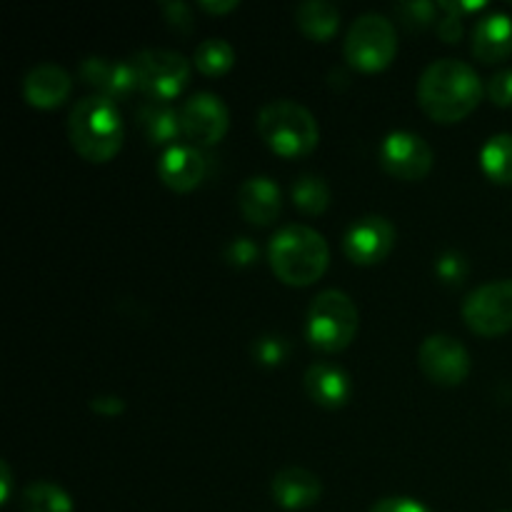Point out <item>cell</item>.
I'll use <instances>...</instances> for the list:
<instances>
[{
	"label": "cell",
	"mask_w": 512,
	"mask_h": 512,
	"mask_svg": "<svg viewBox=\"0 0 512 512\" xmlns=\"http://www.w3.org/2000/svg\"><path fill=\"white\" fill-rule=\"evenodd\" d=\"M483 80L458 58L433 60L418 80V105L435 123H460L483 100Z\"/></svg>",
	"instance_id": "obj_1"
},
{
	"label": "cell",
	"mask_w": 512,
	"mask_h": 512,
	"mask_svg": "<svg viewBox=\"0 0 512 512\" xmlns=\"http://www.w3.org/2000/svg\"><path fill=\"white\" fill-rule=\"evenodd\" d=\"M68 138L80 158L88 163H108L123 148L125 125L115 100L105 95H85L68 113Z\"/></svg>",
	"instance_id": "obj_2"
},
{
	"label": "cell",
	"mask_w": 512,
	"mask_h": 512,
	"mask_svg": "<svg viewBox=\"0 0 512 512\" xmlns=\"http://www.w3.org/2000/svg\"><path fill=\"white\" fill-rule=\"evenodd\" d=\"M268 260L275 278L293 288L318 283L330 265V248L323 233L310 225H283L268 243Z\"/></svg>",
	"instance_id": "obj_3"
},
{
	"label": "cell",
	"mask_w": 512,
	"mask_h": 512,
	"mask_svg": "<svg viewBox=\"0 0 512 512\" xmlns=\"http://www.w3.org/2000/svg\"><path fill=\"white\" fill-rule=\"evenodd\" d=\"M258 133L273 153L283 158H303L318 148L320 128L305 105L290 98L270 100L258 113Z\"/></svg>",
	"instance_id": "obj_4"
},
{
	"label": "cell",
	"mask_w": 512,
	"mask_h": 512,
	"mask_svg": "<svg viewBox=\"0 0 512 512\" xmlns=\"http://www.w3.org/2000/svg\"><path fill=\"white\" fill-rule=\"evenodd\" d=\"M360 313L355 300L343 290H323L305 313V340L320 353H340L355 340Z\"/></svg>",
	"instance_id": "obj_5"
},
{
	"label": "cell",
	"mask_w": 512,
	"mask_h": 512,
	"mask_svg": "<svg viewBox=\"0 0 512 512\" xmlns=\"http://www.w3.org/2000/svg\"><path fill=\"white\" fill-rule=\"evenodd\" d=\"M350 68L363 73L385 70L398 55V30L390 18L380 13H363L353 20L343 43Z\"/></svg>",
	"instance_id": "obj_6"
},
{
	"label": "cell",
	"mask_w": 512,
	"mask_h": 512,
	"mask_svg": "<svg viewBox=\"0 0 512 512\" xmlns=\"http://www.w3.org/2000/svg\"><path fill=\"white\" fill-rule=\"evenodd\" d=\"M128 60L133 65L138 90L148 100L170 103L183 93L190 80V60L175 50H140V53L130 55Z\"/></svg>",
	"instance_id": "obj_7"
},
{
	"label": "cell",
	"mask_w": 512,
	"mask_h": 512,
	"mask_svg": "<svg viewBox=\"0 0 512 512\" xmlns=\"http://www.w3.org/2000/svg\"><path fill=\"white\" fill-rule=\"evenodd\" d=\"M463 320L475 335L498 338L512 330V280H490L465 298Z\"/></svg>",
	"instance_id": "obj_8"
},
{
	"label": "cell",
	"mask_w": 512,
	"mask_h": 512,
	"mask_svg": "<svg viewBox=\"0 0 512 512\" xmlns=\"http://www.w3.org/2000/svg\"><path fill=\"white\" fill-rule=\"evenodd\" d=\"M183 138L195 148H213L225 138L230 128V110L220 95L200 90L190 95L180 108Z\"/></svg>",
	"instance_id": "obj_9"
},
{
	"label": "cell",
	"mask_w": 512,
	"mask_h": 512,
	"mask_svg": "<svg viewBox=\"0 0 512 512\" xmlns=\"http://www.w3.org/2000/svg\"><path fill=\"white\" fill-rule=\"evenodd\" d=\"M420 373L435 385L455 388L470 375V353L458 338L445 333L428 335L418 350Z\"/></svg>",
	"instance_id": "obj_10"
},
{
	"label": "cell",
	"mask_w": 512,
	"mask_h": 512,
	"mask_svg": "<svg viewBox=\"0 0 512 512\" xmlns=\"http://www.w3.org/2000/svg\"><path fill=\"white\" fill-rule=\"evenodd\" d=\"M380 165L398 180H423L433 168V148L423 135L413 130H393L383 138L378 150Z\"/></svg>",
	"instance_id": "obj_11"
},
{
	"label": "cell",
	"mask_w": 512,
	"mask_h": 512,
	"mask_svg": "<svg viewBox=\"0 0 512 512\" xmlns=\"http://www.w3.org/2000/svg\"><path fill=\"white\" fill-rule=\"evenodd\" d=\"M395 238V225L385 215H363L345 230L343 253L355 265H378L395 248Z\"/></svg>",
	"instance_id": "obj_12"
},
{
	"label": "cell",
	"mask_w": 512,
	"mask_h": 512,
	"mask_svg": "<svg viewBox=\"0 0 512 512\" xmlns=\"http://www.w3.org/2000/svg\"><path fill=\"white\" fill-rule=\"evenodd\" d=\"M208 173V158L190 143H175L160 153L158 178L175 193H190L198 188Z\"/></svg>",
	"instance_id": "obj_13"
},
{
	"label": "cell",
	"mask_w": 512,
	"mask_h": 512,
	"mask_svg": "<svg viewBox=\"0 0 512 512\" xmlns=\"http://www.w3.org/2000/svg\"><path fill=\"white\" fill-rule=\"evenodd\" d=\"M78 75L95 95H105L110 100H123L138 90L130 60H113L105 55H88L80 60Z\"/></svg>",
	"instance_id": "obj_14"
},
{
	"label": "cell",
	"mask_w": 512,
	"mask_h": 512,
	"mask_svg": "<svg viewBox=\"0 0 512 512\" xmlns=\"http://www.w3.org/2000/svg\"><path fill=\"white\" fill-rule=\"evenodd\" d=\"M73 93V78L55 63H38L25 73L23 98L33 108L50 110L63 105Z\"/></svg>",
	"instance_id": "obj_15"
},
{
	"label": "cell",
	"mask_w": 512,
	"mask_h": 512,
	"mask_svg": "<svg viewBox=\"0 0 512 512\" xmlns=\"http://www.w3.org/2000/svg\"><path fill=\"white\" fill-rule=\"evenodd\" d=\"M238 208L248 223L273 225L283 213V190L268 175H253L238 190Z\"/></svg>",
	"instance_id": "obj_16"
},
{
	"label": "cell",
	"mask_w": 512,
	"mask_h": 512,
	"mask_svg": "<svg viewBox=\"0 0 512 512\" xmlns=\"http://www.w3.org/2000/svg\"><path fill=\"white\" fill-rule=\"evenodd\" d=\"M303 388L315 405L338 410L348 405L353 395V380L340 365L313 363L303 375Z\"/></svg>",
	"instance_id": "obj_17"
},
{
	"label": "cell",
	"mask_w": 512,
	"mask_h": 512,
	"mask_svg": "<svg viewBox=\"0 0 512 512\" xmlns=\"http://www.w3.org/2000/svg\"><path fill=\"white\" fill-rule=\"evenodd\" d=\"M270 493H273V500L280 508L305 510L313 508V505L323 498V483H320L318 475L310 473L308 468L290 465V468H283L280 473L273 475Z\"/></svg>",
	"instance_id": "obj_18"
},
{
	"label": "cell",
	"mask_w": 512,
	"mask_h": 512,
	"mask_svg": "<svg viewBox=\"0 0 512 512\" xmlns=\"http://www.w3.org/2000/svg\"><path fill=\"white\" fill-rule=\"evenodd\" d=\"M473 55L493 65L512 55V18L508 13L483 15L473 25Z\"/></svg>",
	"instance_id": "obj_19"
},
{
	"label": "cell",
	"mask_w": 512,
	"mask_h": 512,
	"mask_svg": "<svg viewBox=\"0 0 512 512\" xmlns=\"http://www.w3.org/2000/svg\"><path fill=\"white\" fill-rule=\"evenodd\" d=\"M135 123L143 130L150 145H175V140L183 135V125H180V110H175L170 103H158V100H145L138 110H135Z\"/></svg>",
	"instance_id": "obj_20"
},
{
	"label": "cell",
	"mask_w": 512,
	"mask_h": 512,
	"mask_svg": "<svg viewBox=\"0 0 512 512\" xmlns=\"http://www.w3.org/2000/svg\"><path fill=\"white\" fill-rule=\"evenodd\" d=\"M295 23L315 43H328L340 28V8L330 0H305L295 8Z\"/></svg>",
	"instance_id": "obj_21"
},
{
	"label": "cell",
	"mask_w": 512,
	"mask_h": 512,
	"mask_svg": "<svg viewBox=\"0 0 512 512\" xmlns=\"http://www.w3.org/2000/svg\"><path fill=\"white\" fill-rule=\"evenodd\" d=\"M480 168L493 183L512 185V135L498 133L485 140L480 150Z\"/></svg>",
	"instance_id": "obj_22"
},
{
	"label": "cell",
	"mask_w": 512,
	"mask_h": 512,
	"mask_svg": "<svg viewBox=\"0 0 512 512\" xmlns=\"http://www.w3.org/2000/svg\"><path fill=\"white\" fill-rule=\"evenodd\" d=\"M73 500L60 485L35 480L20 493V512H73Z\"/></svg>",
	"instance_id": "obj_23"
},
{
	"label": "cell",
	"mask_w": 512,
	"mask_h": 512,
	"mask_svg": "<svg viewBox=\"0 0 512 512\" xmlns=\"http://www.w3.org/2000/svg\"><path fill=\"white\" fill-rule=\"evenodd\" d=\"M290 193H293L295 208L303 210L305 215H320L330 205L328 183H325V178H320L315 173H303L300 178H295Z\"/></svg>",
	"instance_id": "obj_24"
},
{
	"label": "cell",
	"mask_w": 512,
	"mask_h": 512,
	"mask_svg": "<svg viewBox=\"0 0 512 512\" xmlns=\"http://www.w3.org/2000/svg\"><path fill=\"white\" fill-rule=\"evenodd\" d=\"M193 63L203 75L218 78V75L228 73V70L233 68L235 50L225 38H208L195 48Z\"/></svg>",
	"instance_id": "obj_25"
},
{
	"label": "cell",
	"mask_w": 512,
	"mask_h": 512,
	"mask_svg": "<svg viewBox=\"0 0 512 512\" xmlns=\"http://www.w3.org/2000/svg\"><path fill=\"white\" fill-rule=\"evenodd\" d=\"M395 13L400 15V23L410 30H425L438 23V3L430 0H410V3L395 5Z\"/></svg>",
	"instance_id": "obj_26"
},
{
	"label": "cell",
	"mask_w": 512,
	"mask_h": 512,
	"mask_svg": "<svg viewBox=\"0 0 512 512\" xmlns=\"http://www.w3.org/2000/svg\"><path fill=\"white\" fill-rule=\"evenodd\" d=\"M290 355V343L283 335H263L253 343V358L255 363L265 365V368H275L283 365Z\"/></svg>",
	"instance_id": "obj_27"
},
{
	"label": "cell",
	"mask_w": 512,
	"mask_h": 512,
	"mask_svg": "<svg viewBox=\"0 0 512 512\" xmlns=\"http://www.w3.org/2000/svg\"><path fill=\"white\" fill-rule=\"evenodd\" d=\"M468 273V260H465V255L458 253V250H445V253H440L438 260H435V275H438L445 285L465 283Z\"/></svg>",
	"instance_id": "obj_28"
},
{
	"label": "cell",
	"mask_w": 512,
	"mask_h": 512,
	"mask_svg": "<svg viewBox=\"0 0 512 512\" xmlns=\"http://www.w3.org/2000/svg\"><path fill=\"white\" fill-rule=\"evenodd\" d=\"M438 8L440 18L435 23V30H438L445 43H458L463 38V5L443 0V3H438Z\"/></svg>",
	"instance_id": "obj_29"
},
{
	"label": "cell",
	"mask_w": 512,
	"mask_h": 512,
	"mask_svg": "<svg viewBox=\"0 0 512 512\" xmlns=\"http://www.w3.org/2000/svg\"><path fill=\"white\" fill-rule=\"evenodd\" d=\"M223 258L225 263L233 265V268H248L258 260V245H255L253 238H233L228 245L223 248Z\"/></svg>",
	"instance_id": "obj_30"
},
{
	"label": "cell",
	"mask_w": 512,
	"mask_h": 512,
	"mask_svg": "<svg viewBox=\"0 0 512 512\" xmlns=\"http://www.w3.org/2000/svg\"><path fill=\"white\" fill-rule=\"evenodd\" d=\"M488 98L500 108H510L512 105V68L498 70L493 78L488 80Z\"/></svg>",
	"instance_id": "obj_31"
},
{
	"label": "cell",
	"mask_w": 512,
	"mask_h": 512,
	"mask_svg": "<svg viewBox=\"0 0 512 512\" xmlns=\"http://www.w3.org/2000/svg\"><path fill=\"white\" fill-rule=\"evenodd\" d=\"M160 10H163L168 25H173L180 33H188L193 28V8L183 0H170V3H160Z\"/></svg>",
	"instance_id": "obj_32"
},
{
	"label": "cell",
	"mask_w": 512,
	"mask_h": 512,
	"mask_svg": "<svg viewBox=\"0 0 512 512\" xmlns=\"http://www.w3.org/2000/svg\"><path fill=\"white\" fill-rule=\"evenodd\" d=\"M368 512H433L428 505H423L415 498H405V495H393V498H383L373 505Z\"/></svg>",
	"instance_id": "obj_33"
},
{
	"label": "cell",
	"mask_w": 512,
	"mask_h": 512,
	"mask_svg": "<svg viewBox=\"0 0 512 512\" xmlns=\"http://www.w3.org/2000/svg\"><path fill=\"white\" fill-rule=\"evenodd\" d=\"M90 408L93 413L103 415V418H118L125 413V400L120 395H95L90 400Z\"/></svg>",
	"instance_id": "obj_34"
},
{
	"label": "cell",
	"mask_w": 512,
	"mask_h": 512,
	"mask_svg": "<svg viewBox=\"0 0 512 512\" xmlns=\"http://www.w3.org/2000/svg\"><path fill=\"white\" fill-rule=\"evenodd\" d=\"M200 10H205V13H230V10L238 8V0H200Z\"/></svg>",
	"instance_id": "obj_35"
},
{
	"label": "cell",
	"mask_w": 512,
	"mask_h": 512,
	"mask_svg": "<svg viewBox=\"0 0 512 512\" xmlns=\"http://www.w3.org/2000/svg\"><path fill=\"white\" fill-rule=\"evenodd\" d=\"M10 488H13V475H10V465L0 463V503H8L10 500Z\"/></svg>",
	"instance_id": "obj_36"
}]
</instances>
